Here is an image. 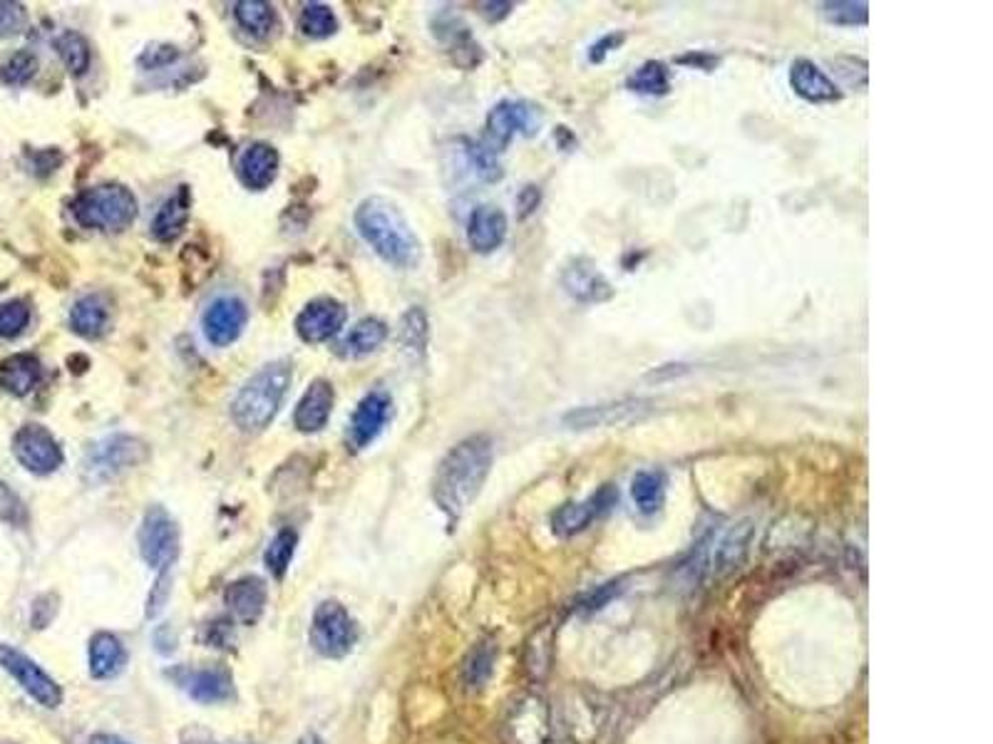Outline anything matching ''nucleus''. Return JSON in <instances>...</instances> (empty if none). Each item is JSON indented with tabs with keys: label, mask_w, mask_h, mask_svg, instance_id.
<instances>
[{
	"label": "nucleus",
	"mask_w": 993,
	"mask_h": 744,
	"mask_svg": "<svg viewBox=\"0 0 993 744\" xmlns=\"http://www.w3.org/2000/svg\"><path fill=\"white\" fill-rule=\"evenodd\" d=\"M149 447L129 434H115L105 437V440L95 442L90 450L85 452L82 472L85 479L93 484H103V481L117 479L119 474L129 472V469L147 462Z\"/></svg>",
	"instance_id": "obj_6"
},
{
	"label": "nucleus",
	"mask_w": 993,
	"mask_h": 744,
	"mask_svg": "<svg viewBox=\"0 0 993 744\" xmlns=\"http://www.w3.org/2000/svg\"><path fill=\"white\" fill-rule=\"evenodd\" d=\"M683 372H689V365H683V363H679V365H663V368H659V370H653L651 372V380H663V378H679V375H683Z\"/></svg>",
	"instance_id": "obj_51"
},
{
	"label": "nucleus",
	"mask_w": 993,
	"mask_h": 744,
	"mask_svg": "<svg viewBox=\"0 0 993 744\" xmlns=\"http://www.w3.org/2000/svg\"><path fill=\"white\" fill-rule=\"evenodd\" d=\"M309 640L313 645V650L323 655V658L331 660L345 658L358 640V630L351 613L345 610L343 604H338V600H323V604H319L313 610Z\"/></svg>",
	"instance_id": "obj_7"
},
{
	"label": "nucleus",
	"mask_w": 993,
	"mask_h": 744,
	"mask_svg": "<svg viewBox=\"0 0 993 744\" xmlns=\"http://www.w3.org/2000/svg\"><path fill=\"white\" fill-rule=\"evenodd\" d=\"M296 546H299V533L293 529H281L274 539H271L269 549L264 554L266 571L274 578L286 576L289 566L293 561V554H296Z\"/></svg>",
	"instance_id": "obj_32"
},
{
	"label": "nucleus",
	"mask_w": 993,
	"mask_h": 744,
	"mask_svg": "<svg viewBox=\"0 0 993 744\" xmlns=\"http://www.w3.org/2000/svg\"><path fill=\"white\" fill-rule=\"evenodd\" d=\"M38 72V58L32 52L20 50L16 55L3 62L0 68V78H3L6 85H26L28 80H32V75Z\"/></svg>",
	"instance_id": "obj_40"
},
{
	"label": "nucleus",
	"mask_w": 993,
	"mask_h": 744,
	"mask_svg": "<svg viewBox=\"0 0 993 744\" xmlns=\"http://www.w3.org/2000/svg\"><path fill=\"white\" fill-rule=\"evenodd\" d=\"M345 323V305L333 298H315L299 313L296 331L305 343H323L341 331Z\"/></svg>",
	"instance_id": "obj_18"
},
{
	"label": "nucleus",
	"mask_w": 993,
	"mask_h": 744,
	"mask_svg": "<svg viewBox=\"0 0 993 744\" xmlns=\"http://www.w3.org/2000/svg\"><path fill=\"white\" fill-rule=\"evenodd\" d=\"M656 408L653 400L643 398H624V400H611L598 404H582V408L569 410L562 418V424L566 430L586 432L598 430V427H624L631 422H639Z\"/></svg>",
	"instance_id": "obj_8"
},
{
	"label": "nucleus",
	"mask_w": 993,
	"mask_h": 744,
	"mask_svg": "<svg viewBox=\"0 0 993 744\" xmlns=\"http://www.w3.org/2000/svg\"><path fill=\"white\" fill-rule=\"evenodd\" d=\"M299 28L303 30V36L309 38H329L338 30V20L329 6L309 3L303 8Z\"/></svg>",
	"instance_id": "obj_38"
},
{
	"label": "nucleus",
	"mask_w": 993,
	"mask_h": 744,
	"mask_svg": "<svg viewBox=\"0 0 993 744\" xmlns=\"http://www.w3.org/2000/svg\"><path fill=\"white\" fill-rule=\"evenodd\" d=\"M681 62H693V65H701V68H711L713 62H718L713 55H689V58H683Z\"/></svg>",
	"instance_id": "obj_52"
},
{
	"label": "nucleus",
	"mask_w": 993,
	"mask_h": 744,
	"mask_svg": "<svg viewBox=\"0 0 993 744\" xmlns=\"http://www.w3.org/2000/svg\"><path fill=\"white\" fill-rule=\"evenodd\" d=\"M822 16L833 26L857 28L869 23V6L855 3V0H835V3L829 0V3H822Z\"/></svg>",
	"instance_id": "obj_37"
},
{
	"label": "nucleus",
	"mask_w": 993,
	"mask_h": 744,
	"mask_svg": "<svg viewBox=\"0 0 993 744\" xmlns=\"http://www.w3.org/2000/svg\"><path fill=\"white\" fill-rule=\"evenodd\" d=\"M56 48L72 75H85L90 68V46L80 32H62L56 40Z\"/></svg>",
	"instance_id": "obj_36"
},
{
	"label": "nucleus",
	"mask_w": 993,
	"mask_h": 744,
	"mask_svg": "<svg viewBox=\"0 0 993 744\" xmlns=\"http://www.w3.org/2000/svg\"><path fill=\"white\" fill-rule=\"evenodd\" d=\"M467 161H469V167H473L477 179L489 182V184L502 179V164L497 161L495 151H489L483 141H477V145H467Z\"/></svg>",
	"instance_id": "obj_39"
},
{
	"label": "nucleus",
	"mask_w": 993,
	"mask_h": 744,
	"mask_svg": "<svg viewBox=\"0 0 993 744\" xmlns=\"http://www.w3.org/2000/svg\"><path fill=\"white\" fill-rule=\"evenodd\" d=\"M619 505V489L614 484H604L592 497L584 501H569L552 513V529L562 539H572V536L586 531L592 527V521L602 519Z\"/></svg>",
	"instance_id": "obj_14"
},
{
	"label": "nucleus",
	"mask_w": 993,
	"mask_h": 744,
	"mask_svg": "<svg viewBox=\"0 0 993 744\" xmlns=\"http://www.w3.org/2000/svg\"><path fill=\"white\" fill-rule=\"evenodd\" d=\"M42 378L40 360L36 355H13L0 363V388L16 398H26Z\"/></svg>",
	"instance_id": "obj_28"
},
{
	"label": "nucleus",
	"mask_w": 993,
	"mask_h": 744,
	"mask_svg": "<svg viewBox=\"0 0 993 744\" xmlns=\"http://www.w3.org/2000/svg\"><path fill=\"white\" fill-rule=\"evenodd\" d=\"M356 226L370 248L396 268H412L420 261V241L390 202L373 196L358 206Z\"/></svg>",
	"instance_id": "obj_2"
},
{
	"label": "nucleus",
	"mask_w": 993,
	"mask_h": 744,
	"mask_svg": "<svg viewBox=\"0 0 993 744\" xmlns=\"http://www.w3.org/2000/svg\"><path fill=\"white\" fill-rule=\"evenodd\" d=\"M90 744H129V742L123 740V737H117V735H105V732H100V735H95L90 740Z\"/></svg>",
	"instance_id": "obj_53"
},
{
	"label": "nucleus",
	"mask_w": 993,
	"mask_h": 744,
	"mask_svg": "<svg viewBox=\"0 0 993 744\" xmlns=\"http://www.w3.org/2000/svg\"><path fill=\"white\" fill-rule=\"evenodd\" d=\"M13 454L28 472L40 477L58 472L62 464V450L58 440L40 424L20 427L18 434L13 437Z\"/></svg>",
	"instance_id": "obj_15"
},
{
	"label": "nucleus",
	"mask_w": 993,
	"mask_h": 744,
	"mask_svg": "<svg viewBox=\"0 0 993 744\" xmlns=\"http://www.w3.org/2000/svg\"><path fill=\"white\" fill-rule=\"evenodd\" d=\"M269 590L266 584L256 576H244L238 581L228 584L224 594V604L228 613L242 623H256L266 608Z\"/></svg>",
	"instance_id": "obj_23"
},
{
	"label": "nucleus",
	"mask_w": 993,
	"mask_h": 744,
	"mask_svg": "<svg viewBox=\"0 0 993 744\" xmlns=\"http://www.w3.org/2000/svg\"><path fill=\"white\" fill-rule=\"evenodd\" d=\"M28 26V13L20 3H0V38L20 36Z\"/></svg>",
	"instance_id": "obj_43"
},
{
	"label": "nucleus",
	"mask_w": 993,
	"mask_h": 744,
	"mask_svg": "<svg viewBox=\"0 0 993 744\" xmlns=\"http://www.w3.org/2000/svg\"><path fill=\"white\" fill-rule=\"evenodd\" d=\"M335 392L329 380H313L311 388L303 392V398L293 414V422L301 432H319L329 422L333 412Z\"/></svg>",
	"instance_id": "obj_24"
},
{
	"label": "nucleus",
	"mask_w": 993,
	"mask_h": 744,
	"mask_svg": "<svg viewBox=\"0 0 993 744\" xmlns=\"http://www.w3.org/2000/svg\"><path fill=\"white\" fill-rule=\"evenodd\" d=\"M619 590H621V584H616V581H611V584H604V586H598L592 596H588L586 600H584V606L588 608V610H598V608H604L611 598L614 596H619Z\"/></svg>",
	"instance_id": "obj_48"
},
{
	"label": "nucleus",
	"mask_w": 993,
	"mask_h": 744,
	"mask_svg": "<svg viewBox=\"0 0 993 744\" xmlns=\"http://www.w3.org/2000/svg\"><path fill=\"white\" fill-rule=\"evenodd\" d=\"M139 554L155 571H167L179 556V529L162 507H152L139 527Z\"/></svg>",
	"instance_id": "obj_11"
},
{
	"label": "nucleus",
	"mask_w": 993,
	"mask_h": 744,
	"mask_svg": "<svg viewBox=\"0 0 993 744\" xmlns=\"http://www.w3.org/2000/svg\"><path fill=\"white\" fill-rule=\"evenodd\" d=\"M752 531H756V523L752 519H740L728 523L726 529H720L718 533H713L701 549L695 554V578L703 584L718 581V578L728 576L733 568L743 561L750 541H752Z\"/></svg>",
	"instance_id": "obj_5"
},
{
	"label": "nucleus",
	"mask_w": 993,
	"mask_h": 744,
	"mask_svg": "<svg viewBox=\"0 0 993 744\" xmlns=\"http://www.w3.org/2000/svg\"><path fill=\"white\" fill-rule=\"evenodd\" d=\"M167 675L194 699V703L222 705L234 697V677L222 665H206V667L177 665L167 670Z\"/></svg>",
	"instance_id": "obj_12"
},
{
	"label": "nucleus",
	"mask_w": 993,
	"mask_h": 744,
	"mask_svg": "<svg viewBox=\"0 0 993 744\" xmlns=\"http://www.w3.org/2000/svg\"><path fill=\"white\" fill-rule=\"evenodd\" d=\"M279 174V151L266 145V141H256L249 149H244L242 159H238V177L249 186V189H266L274 184Z\"/></svg>",
	"instance_id": "obj_25"
},
{
	"label": "nucleus",
	"mask_w": 993,
	"mask_h": 744,
	"mask_svg": "<svg viewBox=\"0 0 993 744\" xmlns=\"http://www.w3.org/2000/svg\"><path fill=\"white\" fill-rule=\"evenodd\" d=\"M70 325L75 333L87 337V341H97V337H103L107 333V327H110V305H107L103 295L97 293L82 295V298L72 305Z\"/></svg>",
	"instance_id": "obj_27"
},
{
	"label": "nucleus",
	"mask_w": 993,
	"mask_h": 744,
	"mask_svg": "<svg viewBox=\"0 0 993 744\" xmlns=\"http://www.w3.org/2000/svg\"><path fill=\"white\" fill-rule=\"evenodd\" d=\"M562 286L569 293V298L584 305H596L614 298L611 283L602 276V271H596L592 261L586 258H576L562 271Z\"/></svg>",
	"instance_id": "obj_17"
},
{
	"label": "nucleus",
	"mask_w": 993,
	"mask_h": 744,
	"mask_svg": "<svg viewBox=\"0 0 993 744\" xmlns=\"http://www.w3.org/2000/svg\"><path fill=\"white\" fill-rule=\"evenodd\" d=\"M631 499L641 513H656L665 499L663 472H639L631 481Z\"/></svg>",
	"instance_id": "obj_31"
},
{
	"label": "nucleus",
	"mask_w": 993,
	"mask_h": 744,
	"mask_svg": "<svg viewBox=\"0 0 993 744\" xmlns=\"http://www.w3.org/2000/svg\"><path fill=\"white\" fill-rule=\"evenodd\" d=\"M234 16L238 20V26L256 38H266L276 26L274 6L261 3V0H238L234 6Z\"/></svg>",
	"instance_id": "obj_30"
},
{
	"label": "nucleus",
	"mask_w": 993,
	"mask_h": 744,
	"mask_svg": "<svg viewBox=\"0 0 993 744\" xmlns=\"http://www.w3.org/2000/svg\"><path fill=\"white\" fill-rule=\"evenodd\" d=\"M246 321H249L246 303L242 298H234V295H222V298H216L210 309H206L202 319L206 341L220 347L232 345L236 337L244 333Z\"/></svg>",
	"instance_id": "obj_16"
},
{
	"label": "nucleus",
	"mask_w": 993,
	"mask_h": 744,
	"mask_svg": "<svg viewBox=\"0 0 993 744\" xmlns=\"http://www.w3.org/2000/svg\"><path fill=\"white\" fill-rule=\"evenodd\" d=\"M515 3H485L483 6V16L489 20V23H497V20L507 18L512 13Z\"/></svg>",
	"instance_id": "obj_49"
},
{
	"label": "nucleus",
	"mask_w": 993,
	"mask_h": 744,
	"mask_svg": "<svg viewBox=\"0 0 993 744\" xmlns=\"http://www.w3.org/2000/svg\"><path fill=\"white\" fill-rule=\"evenodd\" d=\"M390 408L392 402L386 392H370V395L360 400L351 420V440L358 450H366V447L373 444L378 440V434L386 430V424L390 420Z\"/></svg>",
	"instance_id": "obj_20"
},
{
	"label": "nucleus",
	"mask_w": 993,
	"mask_h": 744,
	"mask_svg": "<svg viewBox=\"0 0 993 744\" xmlns=\"http://www.w3.org/2000/svg\"><path fill=\"white\" fill-rule=\"evenodd\" d=\"M0 519L8 521L10 527H23V523L28 521L26 505L20 501L16 491L6 484V481H0Z\"/></svg>",
	"instance_id": "obj_42"
},
{
	"label": "nucleus",
	"mask_w": 993,
	"mask_h": 744,
	"mask_svg": "<svg viewBox=\"0 0 993 744\" xmlns=\"http://www.w3.org/2000/svg\"><path fill=\"white\" fill-rule=\"evenodd\" d=\"M539 127H542V112L537 105L525 100H505L487 115L483 145L489 151L499 155V151H505L509 141L517 135L532 137L539 133Z\"/></svg>",
	"instance_id": "obj_9"
},
{
	"label": "nucleus",
	"mask_w": 993,
	"mask_h": 744,
	"mask_svg": "<svg viewBox=\"0 0 993 744\" xmlns=\"http://www.w3.org/2000/svg\"><path fill=\"white\" fill-rule=\"evenodd\" d=\"M493 462L495 444L487 434L467 437L442 457L432 479V499L447 513V519L457 521L473 507L485 487Z\"/></svg>",
	"instance_id": "obj_1"
},
{
	"label": "nucleus",
	"mask_w": 993,
	"mask_h": 744,
	"mask_svg": "<svg viewBox=\"0 0 993 744\" xmlns=\"http://www.w3.org/2000/svg\"><path fill=\"white\" fill-rule=\"evenodd\" d=\"M30 309L23 301L0 303V337H18L28 327Z\"/></svg>",
	"instance_id": "obj_41"
},
{
	"label": "nucleus",
	"mask_w": 993,
	"mask_h": 744,
	"mask_svg": "<svg viewBox=\"0 0 993 744\" xmlns=\"http://www.w3.org/2000/svg\"><path fill=\"white\" fill-rule=\"evenodd\" d=\"M507 238V216L497 206H477L469 214L467 241L477 254H493Z\"/></svg>",
	"instance_id": "obj_21"
},
{
	"label": "nucleus",
	"mask_w": 993,
	"mask_h": 744,
	"mask_svg": "<svg viewBox=\"0 0 993 744\" xmlns=\"http://www.w3.org/2000/svg\"><path fill=\"white\" fill-rule=\"evenodd\" d=\"M291 382V363L276 360L251 378L232 402V420L242 432L266 430L276 418Z\"/></svg>",
	"instance_id": "obj_3"
},
{
	"label": "nucleus",
	"mask_w": 993,
	"mask_h": 744,
	"mask_svg": "<svg viewBox=\"0 0 993 744\" xmlns=\"http://www.w3.org/2000/svg\"><path fill=\"white\" fill-rule=\"evenodd\" d=\"M624 40H626V36L624 32H609V36H604V38H598L592 48H588V62L592 65H602L611 52L614 50H619L621 46H624Z\"/></svg>",
	"instance_id": "obj_45"
},
{
	"label": "nucleus",
	"mask_w": 993,
	"mask_h": 744,
	"mask_svg": "<svg viewBox=\"0 0 993 744\" xmlns=\"http://www.w3.org/2000/svg\"><path fill=\"white\" fill-rule=\"evenodd\" d=\"M626 87H629L631 92H636V95H649V97L669 95V90H671V70H669V65H663L659 60L643 62L641 68H636L634 72L629 75Z\"/></svg>",
	"instance_id": "obj_29"
},
{
	"label": "nucleus",
	"mask_w": 993,
	"mask_h": 744,
	"mask_svg": "<svg viewBox=\"0 0 993 744\" xmlns=\"http://www.w3.org/2000/svg\"><path fill=\"white\" fill-rule=\"evenodd\" d=\"M169 594H172V576H169V571H162L157 584L152 586L149 598H147V618H157L159 613L165 610Z\"/></svg>",
	"instance_id": "obj_44"
},
{
	"label": "nucleus",
	"mask_w": 993,
	"mask_h": 744,
	"mask_svg": "<svg viewBox=\"0 0 993 744\" xmlns=\"http://www.w3.org/2000/svg\"><path fill=\"white\" fill-rule=\"evenodd\" d=\"M0 667L13 677V681L23 687V691L36 699L38 705L56 709L62 705V687L56 683V677H50L42 667L18 650L16 645L0 643Z\"/></svg>",
	"instance_id": "obj_10"
},
{
	"label": "nucleus",
	"mask_w": 993,
	"mask_h": 744,
	"mask_svg": "<svg viewBox=\"0 0 993 744\" xmlns=\"http://www.w3.org/2000/svg\"><path fill=\"white\" fill-rule=\"evenodd\" d=\"M56 610H58L56 598H52V596H40L36 600V606H32V626L46 628L48 623L56 618Z\"/></svg>",
	"instance_id": "obj_46"
},
{
	"label": "nucleus",
	"mask_w": 993,
	"mask_h": 744,
	"mask_svg": "<svg viewBox=\"0 0 993 744\" xmlns=\"http://www.w3.org/2000/svg\"><path fill=\"white\" fill-rule=\"evenodd\" d=\"M539 202H542L539 186H534V184L525 186V189H522L519 196H517V209H519V216H522V218H527L529 214L537 212Z\"/></svg>",
	"instance_id": "obj_47"
},
{
	"label": "nucleus",
	"mask_w": 993,
	"mask_h": 744,
	"mask_svg": "<svg viewBox=\"0 0 993 744\" xmlns=\"http://www.w3.org/2000/svg\"><path fill=\"white\" fill-rule=\"evenodd\" d=\"M182 742H184V744H220V742H214V740H210L206 735H196V732H187V735H184Z\"/></svg>",
	"instance_id": "obj_54"
},
{
	"label": "nucleus",
	"mask_w": 993,
	"mask_h": 744,
	"mask_svg": "<svg viewBox=\"0 0 993 744\" xmlns=\"http://www.w3.org/2000/svg\"><path fill=\"white\" fill-rule=\"evenodd\" d=\"M428 337H430V323L428 315H425L422 309H410L406 315H402L400 323V343L408 353L415 355H425V347H428Z\"/></svg>",
	"instance_id": "obj_35"
},
{
	"label": "nucleus",
	"mask_w": 993,
	"mask_h": 744,
	"mask_svg": "<svg viewBox=\"0 0 993 744\" xmlns=\"http://www.w3.org/2000/svg\"><path fill=\"white\" fill-rule=\"evenodd\" d=\"M505 740L507 744H549V705L539 695H525L517 699L505 719Z\"/></svg>",
	"instance_id": "obj_13"
},
{
	"label": "nucleus",
	"mask_w": 993,
	"mask_h": 744,
	"mask_svg": "<svg viewBox=\"0 0 993 744\" xmlns=\"http://www.w3.org/2000/svg\"><path fill=\"white\" fill-rule=\"evenodd\" d=\"M388 337V325L378 319H366L360 321L351 333L345 337V347L351 355H368L373 353L376 347H380L386 343Z\"/></svg>",
	"instance_id": "obj_33"
},
{
	"label": "nucleus",
	"mask_w": 993,
	"mask_h": 744,
	"mask_svg": "<svg viewBox=\"0 0 993 744\" xmlns=\"http://www.w3.org/2000/svg\"><path fill=\"white\" fill-rule=\"evenodd\" d=\"M299 744H325V742L319 735H305Z\"/></svg>",
	"instance_id": "obj_55"
},
{
	"label": "nucleus",
	"mask_w": 993,
	"mask_h": 744,
	"mask_svg": "<svg viewBox=\"0 0 993 744\" xmlns=\"http://www.w3.org/2000/svg\"><path fill=\"white\" fill-rule=\"evenodd\" d=\"M145 55H147V58H152V55H155V60H149L145 65H152V68H159V65L172 62L174 58H177V50H174V48H155V50H152L149 48Z\"/></svg>",
	"instance_id": "obj_50"
},
{
	"label": "nucleus",
	"mask_w": 993,
	"mask_h": 744,
	"mask_svg": "<svg viewBox=\"0 0 993 744\" xmlns=\"http://www.w3.org/2000/svg\"><path fill=\"white\" fill-rule=\"evenodd\" d=\"M495 658H497V650L493 643L475 645L473 653L467 655L465 667H463V677H465L467 687H483L489 677H493Z\"/></svg>",
	"instance_id": "obj_34"
},
{
	"label": "nucleus",
	"mask_w": 993,
	"mask_h": 744,
	"mask_svg": "<svg viewBox=\"0 0 993 744\" xmlns=\"http://www.w3.org/2000/svg\"><path fill=\"white\" fill-rule=\"evenodd\" d=\"M72 216L85 228L125 232L137 218V199L123 184H100L72 202Z\"/></svg>",
	"instance_id": "obj_4"
},
{
	"label": "nucleus",
	"mask_w": 993,
	"mask_h": 744,
	"mask_svg": "<svg viewBox=\"0 0 993 744\" xmlns=\"http://www.w3.org/2000/svg\"><path fill=\"white\" fill-rule=\"evenodd\" d=\"M790 87L795 95L802 97L810 105H827L843 100V92L835 85V80L812 60H795L790 65Z\"/></svg>",
	"instance_id": "obj_19"
},
{
	"label": "nucleus",
	"mask_w": 993,
	"mask_h": 744,
	"mask_svg": "<svg viewBox=\"0 0 993 744\" xmlns=\"http://www.w3.org/2000/svg\"><path fill=\"white\" fill-rule=\"evenodd\" d=\"M127 648L125 643L107 630L95 633L87 645V665L95 681H113L127 667Z\"/></svg>",
	"instance_id": "obj_22"
},
{
	"label": "nucleus",
	"mask_w": 993,
	"mask_h": 744,
	"mask_svg": "<svg viewBox=\"0 0 993 744\" xmlns=\"http://www.w3.org/2000/svg\"><path fill=\"white\" fill-rule=\"evenodd\" d=\"M189 212H192L189 186H179L177 194L169 196L157 212L155 222H152V236L162 241V244H169V241L179 238L184 228H187Z\"/></svg>",
	"instance_id": "obj_26"
}]
</instances>
